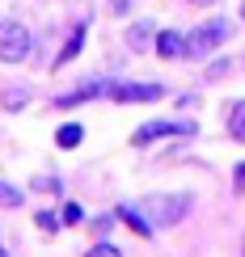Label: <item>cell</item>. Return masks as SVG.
I'll return each instance as SVG.
<instances>
[{
  "label": "cell",
  "instance_id": "1",
  "mask_svg": "<svg viewBox=\"0 0 245 257\" xmlns=\"http://www.w3.org/2000/svg\"><path fill=\"white\" fill-rule=\"evenodd\" d=\"M140 207V215L152 223V228H174V223H182L186 219V211L195 207V198L190 194H148L135 202Z\"/></svg>",
  "mask_w": 245,
  "mask_h": 257
},
{
  "label": "cell",
  "instance_id": "2",
  "mask_svg": "<svg viewBox=\"0 0 245 257\" xmlns=\"http://www.w3.org/2000/svg\"><path fill=\"white\" fill-rule=\"evenodd\" d=\"M228 38H232V21L228 17H211V21H203L199 30L186 34V59H207L211 51L224 47Z\"/></svg>",
  "mask_w": 245,
  "mask_h": 257
},
{
  "label": "cell",
  "instance_id": "3",
  "mask_svg": "<svg viewBox=\"0 0 245 257\" xmlns=\"http://www.w3.org/2000/svg\"><path fill=\"white\" fill-rule=\"evenodd\" d=\"M106 97L119 101V105H148V101L165 97V84H156V80H119V84H106Z\"/></svg>",
  "mask_w": 245,
  "mask_h": 257
},
{
  "label": "cell",
  "instance_id": "4",
  "mask_svg": "<svg viewBox=\"0 0 245 257\" xmlns=\"http://www.w3.org/2000/svg\"><path fill=\"white\" fill-rule=\"evenodd\" d=\"M30 55V30L21 21H0V63H21Z\"/></svg>",
  "mask_w": 245,
  "mask_h": 257
},
{
  "label": "cell",
  "instance_id": "5",
  "mask_svg": "<svg viewBox=\"0 0 245 257\" xmlns=\"http://www.w3.org/2000/svg\"><path fill=\"white\" fill-rule=\"evenodd\" d=\"M199 126L195 122H182V118H165V122H144L140 131L131 135V144L135 148H144V144H152V139H165V135H195Z\"/></svg>",
  "mask_w": 245,
  "mask_h": 257
},
{
  "label": "cell",
  "instance_id": "6",
  "mask_svg": "<svg viewBox=\"0 0 245 257\" xmlns=\"http://www.w3.org/2000/svg\"><path fill=\"white\" fill-rule=\"evenodd\" d=\"M152 47L161 59H186V34H178V30H161Z\"/></svg>",
  "mask_w": 245,
  "mask_h": 257
},
{
  "label": "cell",
  "instance_id": "7",
  "mask_svg": "<svg viewBox=\"0 0 245 257\" xmlns=\"http://www.w3.org/2000/svg\"><path fill=\"white\" fill-rule=\"evenodd\" d=\"M102 93H106V84H98V80H85V84H76V93H63V97H55V105H76V101L102 97Z\"/></svg>",
  "mask_w": 245,
  "mask_h": 257
},
{
  "label": "cell",
  "instance_id": "8",
  "mask_svg": "<svg viewBox=\"0 0 245 257\" xmlns=\"http://www.w3.org/2000/svg\"><path fill=\"white\" fill-rule=\"evenodd\" d=\"M119 219H123L127 228L135 232V236H152V223H148V219L140 215V207H119Z\"/></svg>",
  "mask_w": 245,
  "mask_h": 257
},
{
  "label": "cell",
  "instance_id": "9",
  "mask_svg": "<svg viewBox=\"0 0 245 257\" xmlns=\"http://www.w3.org/2000/svg\"><path fill=\"white\" fill-rule=\"evenodd\" d=\"M148 42H156V21H140V26H131V34H127V47L144 51Z\"/></svg>",
  "mask_w": 245,
  "mask_h": 257
},
{
  "label": "cell",
  "instance_id": "10",
  "mask_svg": "<svg viewBox=\"0 0 245 257\" xmlns=\"http://www.w3.org/2000/svg\"><path fill=\"white\" fill-rule=\"evenodd\" d=\"M21 202H26V190H21V186H13V181H5V177H0V207H5V211H17Z\"/></svg>",
  "mask_w": 245,
  "mask_h": 257
},
{
  "label": "cell",
  "instance_id": "11",
  "mask_svg": "<svg viewBox=\"0 0 245 257\" xmlns=\"http://www.w3.org/2000/svg\"><path fill=\"white\" fill-rule=\"evenodd\" d=\"M228 135L237 139V144H245V101L228 105Z\"/></svg>",
  "mask_w": 245,
  "mask_h": 257
},
{
  "label": "cell",
  "instance_id": "12",
  "mask_svg": "<svg viewBox=\"0 0 245 257\" xmlns=\"http://www.w3.org/2000/svg\"><path fill=\"white\" fill-rule=\"evenodd\" d=\"M80 139H85V126H80V122H63L59 131H55V144H59V148H76Z\"/></svg>",
  "mask_w": 245,
  "mask_h": 257
},
{
  "label": "cell",
  "instance_id": "13",
  "mask_svg": "<svg viewBox=\"0 0 245 257\" xmlns=\"http://www.w3.org/2000/svg\"><path fill=\"white\" fill-rule=\"evenodd\" d=\"M5 110H21V105H30V89H21V84H9L5 97H0Z\"/></svg>",
  "mask_w": 245,
  "mask_h": 257
},
{
  "label": "cell",
  "instance_id": "14",
  "mask_svg": "<svg viewBox=\"0 0 245 257\" xmlns=\"http://www.w3.org/2000/svg\"><path fill=\"white\" fill-rule=\"evenodd\" d=\"M30 190H47V194H59L63 186H59V177H51V173H38L34 181H30Z\"/></svg>",
  "mask_w": 245,
  "mask_h": 257
},
{
  "label": "cell",
  "instance_id": "15",
  "mask_svg": "<svg viewBox=\"0 0 245 257\" xmlns=\"http://www.w3.org/2000/svg\"><path fill=\"white\" fill-rule=\"evenodd\" d=\"M80 38H85V26H76V34L68 38V47H63V55H59V63H68V59H76V51H80Z\"/></svg>",
  "mask_w": 245,
  "mask_h": 257
},
{
  "label": "cell",
  "instance_id": "16",
  "mask_svg": "<svg viewBox=\"0 0 245 257\" xmlns=\"http://www.w3.org/2000/svg\"><path fill=\"white\" fill-rule=\"evenodd\" d=\"M85 257H123V249H114V244L98 240V244H89V253H85Z\"/></svg>",
  "mask_w": 245,
  "mask_h": 257
},
{
  "label": "cell",
  "instance_id": "17",
  "mask_svg": "<svg viewBox=\"0 0 245 257\" xmlns=\"http://www.w3.org/2000/svg\"><path fill=\"white\" fill-rule=\"evenodd\" d=\"M110 228H114V215H98L93 219V232H98V236H106Z\"/></svg>",
  "mask_w": 245,
  "mask_h": 257
},
{
  "label": "cell",
  "instance_id": "18",
  "mask_svg": "<svg viewBox=\"0 0 245 257\" xmlns=\"http://www.w3.org/2000/svg\"><path fill=\"white\" fill-rule=\"evenodd\" d=\"M207 76H211V80L228 76V59H216V63H211V68H207Z\"/></svg>",
  "mask_w": 245,
  "mask_h": 257
},
{
  "label": "cell",
  "instance_id": "19",
  "mask_svg": "<svg viewBox=\"0 0 245 257\" xmlns=\"http://www.w3.org/2000/svg\"><path fill=\"white\" fill-rule=\"evenodd\" d=\"M38 228H42V232H55V228H59V219L51 215V211H42V215H38Z\"/></svg>",
  "mask_w": 245,
  "mask_h": 257
},
{
  "label": "cell",
  "instance_id": "20",
  "mask_svg": "<svg viewBox=\"0 0 245 257\" xmlns=\"http://www.w3.org/2000/svg\"><path fill=\"white\" fill-rule=\"evenodd\" d=\"M232 190L245 194V165H237V173H232Z\"/></svg>",
  "mask_w": 245,
  "mask_h": 257
},
{
  "label": "cell",
  "instance_id": "21",
  "mask_svg": "<svg viewBox=\"0 0 245 257\" xmlns=\"http://www.w3.org/2000/svg\"><path fill=\"white\" fill-rule=\"evenodd\" d=\"M127 9H131V0H110V13H114V17H123Z\"/></svg>",
  "mask_w": 245,
  "mask_h": 257
},
{
  "label": "cell",
  "instance_id": "22",
  "mask_svg": "<svg viewBox=\"0 0 245 257\" xmlns=\"http://www.w3.org/2000/svg\"><path fill=\"white\" fill-rule=\"evenodd\" d=\"M63 219H68V223L80 219V207H76V202H68V207H63Z\"/></svg>",
  "mask_w": 245,
  "mask_h": 257
},
{
  "label": "cell",
  "instance_id": "23",
  "mask_svg": "<svg viewBox=\"0 0 245 257\" xmlns=\"http://www.w3.org/2000/svg\"><path fill=\"white\" fill-rule=\"evenodd\" d=\"M190 5H211V0H190Z\"/></svg>",
  "mask_w": 245,
  "mask_h": 257
},
{
  "label": "cell",
  "instance_id": "24",
  "mask_svg": "<svg viewBox=\"0 0 245 257\" xmlns=\"http://www.w3.org/2000/svg\"><path fill=\"white\" fill-rule=\"evenodd\" d=\"M241 21H245V5H241Z\"/></svg>",
  "mask_w": 245,
  "mask_h": 257
},
{
  "label": "cell",
  "instance_id": "25",
  "mask_svg": "<svg viewBox=\"0 0 245 257\" xmlns=\"http://www.w3.org/2000/svg\"><path fill=\"white\" fill-rule=\"evenodd\" d=\"M0 257H9V253H5V249H0Z\"/></svg>",
  "mask_w": 245,
  "mask_h": 257
},
{
  "label": "cell",
  "instance_id": "26",
  "mask_svg": "<svg viewBox=\"0 0 245 257\" xmlns=\"http://www.w3.org/2000/svg\"><path fill=\"white\" fill-rule=\"evenodd\" d=\"M241 253H245V249H241Z\"/></svg>",
  "mask_w": 245,
  "mask_h": 257
}]
</instances>
